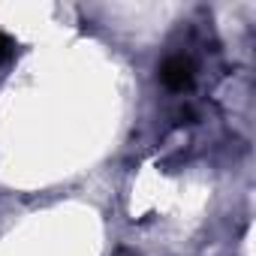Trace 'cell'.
Returning a JSON list of instances; mask_svg holds the SVG:
<instances>
[{"instance_id": "obj_1", "label": "cell", "mask_w": 256, "mask_h": 256, "mask_svg": "<svg viewBox=\"0 0 256 256\" xmlns=\"http://www.w3.org/2000/svg\"><path fill=\"white\" fill-rule=\"evenodd\" d=\"M160 78L172 88V90H184L187 84H190V78H193V72H190V64L184 60V58H169L166 64H163V72H160Z\"/></svg>"}]
</instances>
